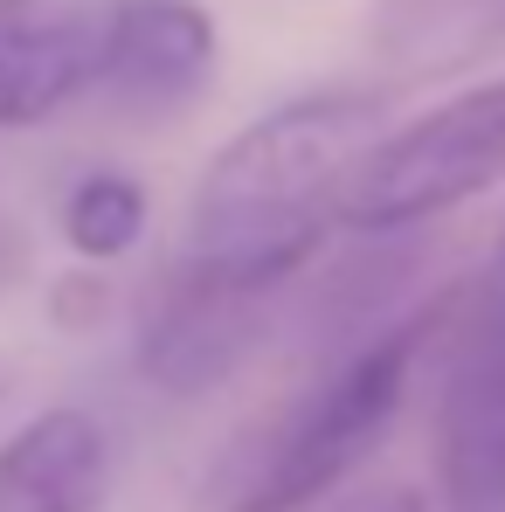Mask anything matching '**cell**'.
Wrapping results in <instances>:
<instances>
[{
    "label": "cell",
    "instance_id": "obj_1",
    "mask_svg": "<svg viewBox=\"0 0 505 512\" xmlns=\"http://www.w3.org/2000/svg\"><path fill=\"white\" fill-rule=\"evenodd\" d=\"M388 90L326 84L250 118L201 173L187 201V263L291 291L333 236V194L367 139L388 132Z\"/></svg>",
    "mask_w": 505,
    "mask_h": 512
},
{
    "label": "cell",
    "instance_id": "obj_2",
    "mask_svg": "<svg viewBox=\"0 0 505 512\" xmlns=\"http://www.w3.org/2000/svg\"><path fill=\"white\" fill-rule=\"evenodd\" d=\"M471 284H443L436 298H422L416 312L360 333L339 346V360L319 374V388L256 443V457L229 485V512H312L326 506L339 485L388 443V429L402 423L409 388H416L422 360L450 340L457 305Z\"/></svg>",
    "mask_w": 505,
    "mask_h": 512
},
{
    "label": "cell",
    "instance_id": "obj_3",
    "mask_svg": "<svg viewBox=\"0 0 505 512\" xmlns=\"http://www.w3.org/2000/svg\"><path fill=\"white\" fill-rule=\"evenodd\" d=\"M505 180V77L422 111L360 146L333 194V229L409 236Z\"/></svg>",
    "mask_w": 505,
    "mask_h": 512
},
{
    "label": "cell",
    "instance_id": "obj_4",
    "mask_svg": "<svg viewBox=\"0 0 505 512\" xmlns=\"http://www.w3.org/2000/svg\"><path fill=\"white\" fill-rule=\"evenodd\" d=\"M436 506L505 512V263H492L450 326L436 395Z\"/></svg>",
    "mask_w": 505,
    "mask_h": 512
},
{
    "label": "cell",
    "instance_id": "obj_5",
    "mask_svg": "<svg viewBox=\"0 0 505 512\" xmlns=\"http://www.w3.org/2000/svg\"><path fill=\"white\" fill-rule=\"evenodd\" d=\"M284 291H256L243 277H222L208 263H173L167 277H153L146 305H139V374L146 388H160L173 402L215 395L243 360L256 353V340L270 333Z\"/></svg>",
    "mask_w": 505,
    "mask_h": 512
},
{
    "label": "cell",
    "instance_id": "obj_6",
    "mask_svg": "<svg viewBox=\"0 0 505 512\" xmlns=\"http://www.w3.org/2000/svg\"><path fill=\"white\" fill-rule=\"evenodd\" d=\"M215 21L201 0H111L97 7V77L118 111L173 118L215 84Z\"/></svg>",
    "mask_w": 505,
    "mask_h": 512
},
{
    "label": "cell",
    "instance_id": "obj_7",
    "mask_svg": "<svg viewBox=\"0 0 505 512\" xmlns=\"http://www.w3.org/2000/svg\"><path fill=\"white\" fill-rule=\"evenodd\" d=\"M97 77V7L0 0V125L28 132L77 104Z\"/></svg>",
    "mask_w": 505,
    "mask_h": 512
},
{
    "label": "cell",
    "instance_id": "obj_8",
    "mask_svg": "<svg viewBox=\"0 0 505 512\" xmlns=\"http://www.w3.org/2000/svg\"><path fill=\"white\" fill-rule=\"evenodd\" d=\"M111 429L90 409H42L0 443V512H104Z\"/></svg>",
    "mask_w": 505,
    "mask_h": 512
},
{
    "label": "cell",
    "instance_id": "obj_9",
    "mask_svg": "<svg viewBox=\"0 0 505 512\" xmlns=\"http://www.w3.org/2000/svg\"><path fill=\"white\" fill-rule=\"evenodd\" d=\"M381 49L402 70H416V77L478 63V56H499L505 49V0H402V7H388Z\"/></svg>",
    "mask_w": 505,
    "mask_h": 512
},
{
    "label": "cell",
    "instance_id": "obj_10",
    "mask_svg": "<svg viewBox=\"0 0 505 512\" xmlns=\"http://www.w3.org/2000/svg\"><path fill=\"white\" fill-rule=\"evenodd\" d=\"M146 215H153V201H146V187L132 173L97 167L63 194V243L77 256H90V263H118V256L139 250Z\"/></svg>",
    "mask_w": 505,
    "mask_h": 512
},
{
    "label": "cell",
    "instance_id": "obj_11",
    "mask_svg": "<svg viewBox=\"0 0 505 512\" xmlns=\"http://www.w3.org/2000/svg\"><path fill=\"white\" fill-rule=\"evenodd\" d=\"M49 319H56L63 333H97V326L111 319V284H104L97 270L56 277V284H49Z\"/></svg>",
    "mask_w": 505,
    "mask_h": 512
},
{
    "label": "cell",
    "instance_id": "obj_12",
    "mask_svg": "<svg viewBox=\"0 0 505 512\" xmlns=\"http://www.w3.org/2000/svg\"><path fill=\"white\" fill-rule=\"evenodd\" d=\"M333 512H429V499L416 485H374V492H360V499H346Z\"/></svg>",
    "mask_w": 505,
    "mask_h": 512
},
{
    "label": "cell",
    "instance_id": "obj_13",
    "mask_svg": "<svg viewBox=\"0 0 505 512\" xmlns=\"http://www.w3.org/2000/svg\"><path fill=\"white\" fill-rule=\"evenodd\" d=\"M21 277H28V236L0 215V291H14Z\"/></svg>",
    "mask_w": 505,
    "mask_h": 512
},
{
    "label": "cell",
    "instance_id": "obj_14",
    "mask_svg": "<svg viewBox=\"0 0 505 512\" xmlns=\"http://www.w3.org/2000/svg\"><path fill=\"white\" fill-rule=\"evenodd\" d=\"M7 395H14V360L0 353V402H7Z\"/></svg>",
    "mask_w": 505,
    "mask_h": 512
},
{
    "label": "cell",
    "instance_id": "obj_15",
    "mask_svg": "<svg viewBox=\"0 0 505 512\" xmlns=\"http://www.w3.org/2000/svg\"><path fill=\"white\" fill-rule=\"evenodd\" d=\"M499 263H505V229H499Z\"/></svg>",
    "mask_w": 505,
    "mask_h": 512
}]
</instances>
